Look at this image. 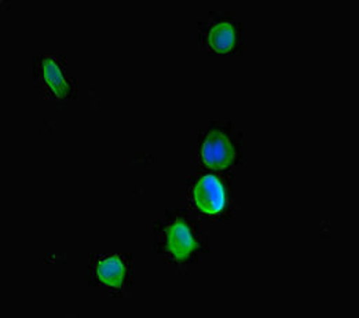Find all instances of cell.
<instances>
[{"label":"cell","mask_w":359,"mask_h":318,"mask_svg":"<svg viewBox=\"0 0 359 318\" xmlns=\"http://www.w3.org/2000/svg\"><path fill=\"white\" fill-rule=\"evenodd\" d=\"M194 200L198 208L207 213L222 211L224 207V193L217 179L212 175L200 179L194 187Z\"/></svg>","instance_id":"obj_2"},{"label":"cell","mask_w":359,"mask_h":318,"mask_svg":"<svg viewBox=\"0 0 359 318\" xmlns=\"http://www.w3.org/2000/svg\"><path fill=\"white\" fill-rule=\"evenodd\" d=\"M204 161L212 168H224L234 160V149L227 137L219 131L210 133L203 146Z\"/></svg>","instance_id":"obj_1"},{"label":"cell","mask_w":359,"mask_h":318,"mask_svg":"<svg viewBox=\"0 0 359 318\" xmlns=\"http://www.w3.org/2000/svg\"><path fill=\"white\" fill-rule=\"evenodd\" d=\"M196 247V241L183 222H175L167 229V248L175 259L184 260Z\"/></svg>","instance_id":"obj_3"},{"label":"cell","mask_w":359,"mask_h":318,"mask_svg":"<svg viewBox=\"0 0 359 318\" xmlns=\"http://www.w3.org/2000/svg\"><path fill=\"white\" fill-rule=\"evenodd\" d=\"M208 41H210V46L217 53L229 51L236 41V34H234L233 25L217 24L211 29Z\"/></svg>","instance_id":"obj_6"},{"label":"cell","mask_w":359,"mask_h":318,"mask_svg":"<svg viewBox=\"0 0 359 318\" xmlns=\"http://www.w3.org/2000/svg\"><path fill=\"white\" fill-rule=\"evenodd\" d=\"M95 273L101 283L109 286H120L124 283L126 266L117 256H109L97 265Z\"/></svg>","instance_id":"obj_4"},{"label":"cell","mask_w":359,"mask_h":318,"mask_svg":"<svg viewBox=\"0 0 359 318\" xmlns=\"http://www.w3.org/2000/svg\"><path fill=\"white\" fill-rule=\"evenodd\" d=\"M41 73L44 77V81L48 84L50 90L57 95V97H67L71 91L69 83L65 80L62 76V72L60 67L51 60L46 58L41 62Z\"/></svg>","instance_id":"obj_5"}]
</instances>
